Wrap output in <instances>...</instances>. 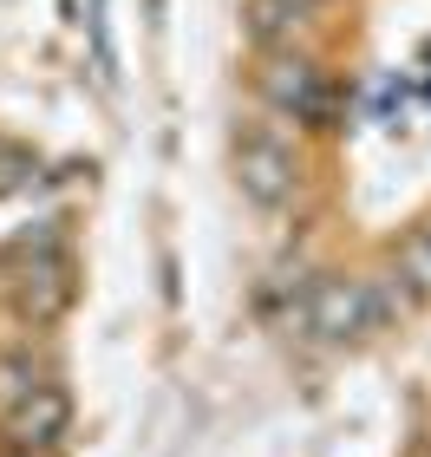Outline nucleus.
Wrapping results in <instances>:
<instances>
[{"mask_svg":"<svg viewBox=\"0 0 431 457\" xmlns=\"http://www.w3.org/2000/svg\"><path fill=\"white\" fill-rule=\"evenodd\" d=\"M307 327H314L320 340H366L379 327V307H373V275H327L314 287V301H307Z\"/></svg>","mask_w":431,"mask_h":457,"instance_id":"7ed1b4c3","label":"nucleus"},{"mask_svg":"<svg viewBox=\"0 0 431 457\" xmlns=\"http://www.w3.org/2000/svg\"><path fill=\"white\" fill-rule=\"evenodd\" d=\"M72 425V392L59 379H39L27 399H13L7 411H0V451H39L53 457V445L66 438Z\"/></svg>","mask_w":431,"mask_h":457,"instance_id":"f03ea898","label":"nucleus"},{"mask_svg":"<svg viewBox=\"0 0 431 457\" xmlns=\"http://www.w3.org/2000/svg\"><path fill=\"white\" fill-rule=\"evenodd\" d=\"M307 20L301 0H249V33L261 46H275V39H294V27Z\"/></svg>","mask_w":431,"mask_h":457,"instance_id":"0eeeda50","label":"nucleus"},{"mask_svg":"<svg viewBox=\"0 0 431 457\" xmlns=\"http://www.w3.org/2000/svg\"><path fill=\"white\" fill-rule=\"evenodd\" d=\"M66 301H72V275H66V262H59V255H39L33 268H20V275H13V307H20V320L53 327L59 314H66Z\"/></svg>","mask_w":431,"mask_h":457,"instance_id":"39448f33","label":"nucleus"},{"mask_svg":"<svg viewBox=\"0 0 431 457\" xmlns=\"http://www.w3.org/2000/svg\"><path fill=\"white\" fill-rule=\"evenodd\" d=\"M301 7H307V13H314V7H320V0H301Z\"/></svg>","mask_w":431,"mask_h":457,"instance_id":"9d476101","label":"nucleus"},{"mask_svg":"<svg viewBox=\"0 0 431 457\" xmlns=\"http://www.w3.org/2000/svg\"><path fill=\"white\" fill-rule=\"evenodd\" d=\"M261 92H269V105L287 112L294 124L327 118V72L314 66V59H301V53H269V66H261Z\"/></svg>","mask_w":431,"mask_h":457,"instance_id":"20e7f679","label":"nucleus"},{"mask_svg":"<svg viewBox=\"0 0 431 457\" xmlns=\"http://www.w3.org/2000/svg\"><path fill=\"white\" fill-rule=\"evenodd\" d=\"M0 457H39V451H0Z\"/></svg>","mask_w":431,"mask_h":457,"instance_id":"1a4fd4ad","label":"nucleus"},{"mask_svg":"<svg viewBox=\"0 0 431 457\" xmlns=\"http://www.w3.org/2000/svg\"><path fill=\"white\" fill-rule=\"evenodd\" d=\"M236 190L255 203V210H281V203H294L301 190V157L287 151L275 131H236Z\"/></svg>","mask_w":431,"mask_h":457,"instance_id":"f257e3e1","label":"nucleus"},{"mask_svg":"<svg viewBox=\"0 0 431 457\" xmlns=\"http://www.w3.org/2000/svg\"><path fill=\"white\" fill-rule=\"evenodd\" d=\"M46 379V366H39V353L33 340H20V346H0V411H7L13 399H27V392Z\"/></svg>","mask_w":431,"mask_h":457,"instance_id":"423d86ee","label":"nucleus"},{"mask_svg":"<svg viewBox=\"0 0 431 457\" xmlns=\"http://www.w3.org/2000/svg\"><path fill=\"white\" fill-rule=\"evenodd\" d=\"M393 268H399V275H405V281L419 287V295H431V222H425V228H412V236L399 242Z\"/></svg>","mask_w":431,"mask_h":457,"instance_id":"6e6552de","label":"nucleus"}]
</instances>
